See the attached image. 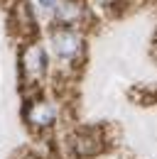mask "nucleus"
Masks as SVG:
<instances>
[{
  "label": "nucleus",
  "instance_id": "1",
  "mask_svg": "<svg viewBox=\"0 0 157 159\" xmlns=\"http://www.w3.org/2000/svg\"><path fill=\"white\" fill-rule=\"evenodd\" d=\"M103 149V142L96 135V130H83L81 135L74 137V152L78 157H96Z\"/></svg>",
  "mask_w": 157,
  "mask_h": 159
},
{
  "label": "nucleus",
  "instance_id": "2",
  "mask_svg": "<svg viewBox=\"0 0 157 159\" xmlns=\"http://www.w3.org/2000/svg\"><path fill=\"white\" fill-rule=\"evenodd\" d=\"M12 25L17 27L22 34H27V37L35 34V17H32V10H30L27 0H20L17 5L12 7Z\"/></svg>",
  "mask_w": 157,
  "mask_h": 159
},
{
  "label": "nucleus",
  "instance_id": "3",
  "mask_svg": "<svg viewBox=\"0 0 157 159\" xmlns=\"http://www.w3.org/2000/svg\"><path fill=\"white\" fill-rule=\"evenodd\" d=\"M25 71H27L30 76H39V74L47 71V52H44L39 44L30 47V49L25 52Z\"/></svg>",
  "mask_w": 157,
  "mask_h": 159
},
{
  "label": "nucleus",
  "instance_id": "4",
  "mask_svg": "<svg viewBox=\"0 0 157 159\" xmlns=\"http://www.w3.org/2000/svg\"><path fill=\"white\" fill-rule=\"evenodd\" d=\"M52 42H54V49H57L61 57H74L78 49V37L74 34V32H69V30H59V32H54L52 34Z\"/></svg>",
  "mask_w": 157,
  "mask_h": 159
},
{
  "label": "nucleus",
  "instance_id": "5",
  "mask_svg": "<svg viewBox=\"0 0 157 159\" xmlns=\"http://www.w3.org/2000/svg\"><path fill=\"white\" fill-rule=\"evenodd\" d=\"M27 120H30L32 125H37V127L52 125V120H54V108H52L49 103H35V105L30 108V113H27Z\"/></svg>",
  "mask_w": 157,
  "mask_h": 159
},
{
  "label": "nucleus",
  "instance_id": "6",
  "mask_svg": "<svg viewBox=\"0 0 157 159\" xmlns=\"http://www.w3.org/2000/svg\"><path fill=\"white\" fill-rule=\"evenodd\" d=\"M76 15H78V10H76L74 2H64V5H59V17H61V20L71 22V20H76Z\"/></svg>",
  "mask_w": 157,
  "mask_h": 159
},
{
  "label": "nucleus",
  "instance_id": "7",
  "mask_svg": "<svg viewBox=\"0 0 157 159\" xmlns=\"http://www.w3.org/2000/svg\"><path fill=\"white\" fill-rule=\"evenodd\" d=\"M42 5H47V7H52V5H54V0H42Z\"/></svg>",
  "mask_w": 157,
  "mask_h": 159
}]
</instances>
